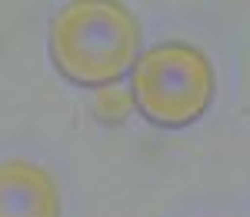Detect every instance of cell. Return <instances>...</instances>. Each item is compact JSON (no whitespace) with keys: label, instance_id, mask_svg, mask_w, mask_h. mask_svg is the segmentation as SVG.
Here are the masks:
<instances>
[{"label":"cell","instance_id":"1","mask_svg":"<svg viewBox=\"0 0 250 217\" xmlns=\"http://www.w3.org/2000/svg\"><path fill=\"white\" fill-rule=\"evenodd\" d=\"M50 60L77 87H107L140 57V23L120 0H67L50 20Z\"/></svg>","mask_w":250,"mask_h":217},{"label":"cell","instance_id":"3","mask_svg":"<svg viewBox=\"0 0 250 217\" xmlns=\"http://www.w3.org/2000/svg\"><path fill=\"white\" fill-rule=\"evenodd\" d=\"M0 217H60V191L34 160H0Z\"/></svg>","mask_w":250,"mask_h":217},{"label":"cell","instance_id":"4","mask_svg":"<svg viewBox=\"0 0 250 217\" xmlns=\"http://www.w3.org/2000/svg\"><path fill=\"white\" fill-rule=\"evenodd\" d=\"M134 110L137 107H134V97H130V87H124L120 80L94 90V114L100 124H124Z\"/></svg>","mask_w":250,"mask_h":217},{"label":"cell","instance_id":"2","mask_svg":"<svg viewBox=\"0 0 250 217\" xmlns=\"http://www.w3.org/2000/svg\"><path fill=\"white\" fill-rule=\"evenodd\" d=\"M213 90H217V74L210 57L184 40L157 43L144 50L130 67L134 107L150 124L167 130L197 124L207 114Z\"/></svg>","mask_w":250,"mask_h":217}]
</instances>
